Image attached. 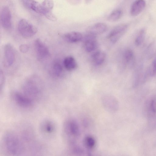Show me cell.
I'll return each instance as SVG.
<instances>
[{"instance_id": "obj_1", "label": "cell", "mask_w": 156, "mask_h": 156, "mask_svg": "<svg viewBox=\"0 0 156 156\" xmlns=\"http://www.w3.org/2000/svg\"><path fill=\"white\" fill-rule=\"evenodd\" d=\"M44 87L41 78L38 76L32 75L27 77L23 82L21 92L34 101L42 96Z\"/></svg>"}, {"instance_id": "obj_2", "label": "cell", "mask_w": 156, "mask_h": 156, "mask_svg": "<svg viewBox=\"0 0 156 156\" xmlns=\"http://www.w3.org/2000/svg\"><path fill=\"white\" fill-rule=\"evenodd\" d=\"M2 145L6 153L10 156H20L23 151L21 140L17 135L12 132H7L4 134Z\"/></svg>"}, {"instance_id": "obj_3", "label": "cell", "mask_w": 156, "mask_h": 156, "mask_svg": "<svg viewBox=\"0 0 156 156\" xmlns=\"http://www.w3.org/2000/svg\"><path fill=\"white\" fill-rule=\"evenodd\" d=\"M24 4L35 12L44 16L46 18L52 13L53 3L51 0H44L40 2L35 1H23Z\"/></svg>"}, {"instance_id": "obj_4", "label": "cell", "mask_w": 156, "mask_h": 156, "mask_svg": "<svg viewBox=\"0 0 156 156\" xmlns=\"http://www.w3.org/2000/svg\"><path fill=\"white\" fill-rule=\"evenodd\" d=\"M17 28L20 35L26 38L33 36L37 32V28L24 19H21L19 21L18 24Z\"/></svg>"}, {"instance_id": "obj_5", "label": "cell", "mask_w": 156, "mask_h": 156, "mask_svg": "<svg viewBox=\"0 0 156 156\" xmlns=\"http://www.w3.org/2000/svg\"><path fill=\"white\" fill-rule=\"evenodd\" d=\"M11 97L14 102L21 108H29L34 105V101L21 92L13 91L11 93Z\"/></svg>"}, {"instance_id": "obj_6", "label": "cell", "mask_w": 156, "mask_h": 156, "mask_svg": "<svg viewBox=\"0 0 156 156\" xmlns=\"http://www.w3.org/2000/svg\"><path fill=\"white\" fill-rule=\"evenodd\" d=\"M128 27V25L125 23L116 26L108 33L107 38L112 43H115L126 33Z\"/></svg>"}, {"instance_id": "obj_7", "label": "cell", "mask_w": 156, "mask_h": 156, "mask_svg": "<svg viewBox=\"0 0 156 156\" xmlns=\"http://www.w3.org/2000/svg\"><path fill=\"white\" fill-rule=\"evenodd\" d=\"M64 130L66 136L69 138L77 136L80 133L78 123L74 119H69L66 121L64 125Z\"/></svg>"}, {"instance_id": "obj_8", "label": "cell", "mask_w": 156, "mask_h": 156, "mask_svg": "<svg viewBox=\"0 0 156 156\" xmlns=\"http://www.w3.org/2000/svg\"><path fill=\"white\" fill-rule=\"evenodd\" d=\"M101 102L104 108L110 112H115L119 108V102L114 96L111 95H106L103 96Z\"/></svg>"}, {"instance_id": "obj_9", "label": "cell", "mask_w": 156, "mask_h": 156, "mask_svg": "<svg viewBox=\"0 0 156 156\" xmlns=\"http://www.w3.org/2000/svg\"><path fill=\"white\" fill-rule=\"evenodd\" d=\"M34 46L37 58L39 60H44L50 56L48 48L40 39L37 38L35 40Z\"/></svg>"}, {"instance_id": "obj_10", "label": "cell", "mask_w": 156, "mask_h": 156, "mask_svg": "<svg viewBox=\"0 0 156 156\" xmlns=\"http://www.w3.org/2000/svg\"><path fill=\"white\" fill-rule=\"evenodd\" d=\"M15 54L14 48L10 44H6L4 48L3 65L5 67H9L14 63Z\"/></svg>"}, {"instance_id": "obj_11", "label": "cell", "mask_w": 156, "mask_h": 156, "mask_svg": "<svg viewBox=\"0 0 156 156\" xmlns=\"http://www.w3.org/2000/svg\"><path fill=\"white\" fill-rule=\"evenodd\" d=\"M0 20L2 27L6 29L12 27V15L9 7L6 5L2 8L0 12Z\"/></svg>"}, {"instance_id": "obj_12", "label": "cell", "mask_w": 156, "mask_h": 156, "mask_svg": "<svg viewBox=\"0 0 156 156\" xmlns=\"http://www.w3.org/2000/svg\"><path fill=\"white\" fill-rule=\"evenodd\" d=\"M96 36L87 34L84 39V48L87 52H91L94 51L98 46L96 40Z\"/></svg>"}, {"instance_id": "obj_13", "label": "cell", "mask_w": 156, "mask_h": 156, "mask_svg": "<svg viewBox=\"0 0 156 156\" xmlns=\"http://www.w3.org/2000/svg\"><path fill=\"white\" fill-rule=\"evenodd\" d=\"M108 29V26L105 23H98L89 27L87 30V34L96 36L105 32Z\"/></svg>"}, {"instance_id": "obj_14", "label": "cell", "mask_w": 156, "mask_h": 156, "mask_svg": "<svg viewBox=\"0 0 156 156\" xmlns=\"http://www.w3.org/2000/svg\"><path fill=\"white\" fill-rule=\"evenodd\" d=\"M41 132L46 135H51L55 132L56 127L55 123L50 120H46L43 121L41 125Z\"/></svg>"}, {"instance_id": "obj_15", "label": "cell", "mask_w": 156, "mask_h": 156, "mask_svg": "<svg viewBox=\"0 0 156 156\" xmlns=\"http://www.w3.org/2000/svg\"><path fill=\"white\" fill-rule=\"evenodd\" d=\"M146 3L143 0H137L135 1L132 4L130 9L131 16L135 17L140 14L144 10Z\"/></svg>"}, {"instance_id": "obj_16", "label": "cell", "mask_w": 156, "mask_h": 156, "mask_svg": "<svg viewBox=\"0 0 156 156\" xmlns=\"http://www.w3.org/2000/svg\"><path fill=\"white\" fill-rule=\"evenodd\" d=\"M83 36L80 32L72 31L67 33L63 35V38L66 41L70 43H75L83 39Z\"/></svg>"}, {"instance_id": "obj_17", "label": "cell", "mask_w": 156, "mask_h": 156, "mask_svg": "<svg viewBox=\"0 0 156 156\" xmlns=\"http://www.w3.org/2000/svg\"><path fill=\"white\" fill-rule=\"evenodd\" d=\"M50 73L55 78L61 77L63 74V68L61 64L58 61L54 62L50 70Z\"/></svg>"}, {"instance_id": "obj_18", "label": "cell", "mask_w": 156, "mask_h": 156, "mask_svg": "<svg viewBox=\"0 0 156 156\" xmlns=\"http://www.w3.org/2000/svg\"><path fill=\"white\" fill-rule=\"evenodd\" d=\"M106 57L105 53L103 51H98L95 52L91 57L92 62L96 65H100L104 62Z\"/></svg>"}, {"instance_id": "obj_19", "label": "cell", "mask_w": 156, "mask_h": 156, "mask_svg": "<svg viewBox=\"0 0 156 156\" xmlns=\"http://www.w3.org/2000/svg\"><path fill=\"white\" fill-rule=\"evenodd\" d=\"M63 64L65 69L68 71H71L76 68L77 63L75 58L72 56H68L64 59Z\"/></svg>"}, {"instance_id": "obj_20", "label": "cell", "mask_w": 156, "mask_h": 156, "mask_svg": "<svg viewBox=\"0 0 156 156\" xmlns=\"http://www.w3.org/2000/svg\"><path fill=\"white\" fill-rule=\"evenodd\" d=\"M122 14L123 12L121 10H115L109 14L107 20L110 22L116 21L121 18Z\"/></svg>"}, {"instance_id": "obj_21", "label": "cell", "mask_w": 156, "mask_h": 156, "mask_svg": "<svg viewBox=\"0 0 156 156\" xmlns=\"http://www.w3.org/2000/svg\"><path fill=\"white\" fill-rule=\"evenodd\" d=\"M148 110L149 115L154 116L156 114V98L151 99L149 102Z\"/></svg>"}, {"instance_id": "obj_22", "label": "cell", "mask_w": 156, "mask_h": 156, "mask_svg": "<svg viewBox=\"0 0 156 156\" xmlns=\"http://www.w3.org/2000/svg\"><path fill=\"white\" fill-rule=\"evenodd\" d=\"M84 145L88 149H92L95 146L96 141L94 139L90 136H87L84 139Z\"/></svg>"}, {"instance_id": "obj_23", "label": "cell", "mask_w": 156, "mask_h": 156, "mask_svg": "<svg viewBox=\"0 0 156 156\" xmlns=\"http://www.w3.org/2000/svg\"><path fill=\"white\" fill-rule=\"evenodd\" d=\"M145 34L146 31L144 29H142L139 31L135 41V44L136 46H140L143 43Z\"/></svg>"}, {"instance_id": "obj_24", "label": "cell", "mask_w": 156, "mask_h": 156, "mask_svg": "<svg viewBox=\"0 0 156 156\" xmlns=\"http://www.w3.org/2000/svg\"><path fill=\"white\" fill-rule=\"evenodd\" d=\"M134 57L133 51L130 49H127L125 51L123 54V58L126 63L131 62Z\"/></svg>"}, {"instance_id": "obj_25", "label": "cell", "mask_w": 156, "mask_h": 156, "mask_svg": "<svg viewBox=\"0 0 156 156\" xmlns=\"http://www.w3.org/2000/svg\"><path fill=\"white\" fill-rule=\"evenodd\" d=\"M151 73L153 76L156 75V58L152 62Z\"/></svg>"}, {"instance_id": "obj_26", "label": "cell", "mask_w": 156, "mask_h": 156, "mask_svg": "<svg viewBox=\"0 0 156 156\" xmlns=\"http://www.w3.org/2000/svg\"><path fill=\"white\" fill-rule=\"evenodd\" d=\"M29 47L27 44H22L19 47V50L22 53H26L29 50Z\"/></svg>"}, {"instance_id": "obj_27", "label": "cell", "mask_w": 156, "mask_h": 156, "mask_svg": "<svg viewBox=\"0 0 156 156\" xmlns=\"http://www.w3.org/2000/svg\"><path fill=\"white\" fill-rule=\"evenodd\" d=\"M4 83V76L3 73L1 71L0 72V90L1 91L3 87Z\"/></svg>"}]
</instances>
